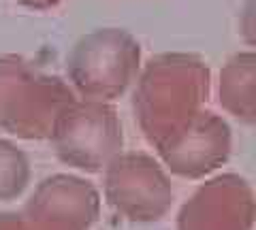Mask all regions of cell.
<instances>
[{
    "instance_id": "obj_5",
    "label": "cell",
    "mask_w": 256,
    "mask_h": 230,
    "mask_svg": "<svg viewBox=\"0 0 256 230\" xmlns=\"http://www.w3.org/2000/svg\"><path fill=\"white\" fill-rule=\"evenodd\" d=\"M105 196L122 216L139 222L162 218L173 186L162 164L143 152H122L105 166Z\"/></svg>"
},
{
    "instance_id": "obj_8",
    "label": "cell",
    "mask_w": 256,
    "mask_h": 230,
    "mask_svg": "<svg viewBox=\"0 0 256 230\" xmlns=\"http://www.w3.org/2000/svg\"><path fill=\"white\" fill-rule=\"evenodd\" d=\"M98 192L82 177L52 175L36 186L26 213L56 230H86L98 216Z\"/></svg>"
},
{
    "instance_id": "obj_12",
    "label": "cell",
    "mask_w": 256,
    "mask_h": 230,
    "mask_svg": "<svg viewBox=\"0 0 256 230\" xmlns=\"http://www.w3.org/2000/svg\"><path fill=\"white\" fill-rule=\"evenodd\" d=\"M15 2L22 6H28V9H34V11H50L54 6L62 4L64 0H15Z\"/></svg>"
},
{
    "instance_id": "obj_6",
    "label": "cell",
    "mask_w": 256,
    "mask_h": 230,
    "mask_svg": "<svg viewBox=\"0 0 256 230\" xmlns=\"http://www.w3.org/2000/svg\"><path fill=\"white\" fill-rule=\"evenodd\" d=\"M233 132L226 120L214 111H198L178 132L156 147L162 164L184 179L212 175L228 160Z\"/></svg>"
},
{
    "instance_id": "obj_9",
    "label": "cell",
    "mask_w": 256,
    "mask_h": 230,
    "mask_svg": "<svg viewBox=\"0 0 256 230\" xmlns=\"http://www.w3.org/2000/svg\"><path fill=\"white\" fill-rule=\"evenodd\" d=\"M218 100L228 115L246 126L256 124V53L239 51L220 70Z\"/></svg>"
},
{
    "instance_id": "obj_7",
    "label": "cell",
    "mask_w": 256,
    "mask_h": 230,
    "mask_svg": "<svg viewBox=\"0 0 256 230\" xmlns=\"http://www.w3.org/2000/svg\"><path fill=\"white\" fill-rule=\"evenodd\" d=\"M254 218V192L235 175H218L196 190L182 207L180 230H250Z\"/></svg>"
},
{
    "instance_id": "obj_3",
    "label": "cell",
    "mask_w": 256,
    "mask_h": 230,
    "mask_svg": "<svg viewBox=\"0 0 256 230\" xmlns=\"http://www.w3.org/2000/svg\"><path fill=\"white\" fill-rule=\"evenodd\" d=\"M139 68L137 38L122 28H98L73 45L66 58V83L84 100L111 102L130 88Z\"/></svg>"
},
{
    "instance_id": "obj_1",
    "label": "cell",
    "mask_w": 256,
    "mask_h": 230,
    "mask_svg": "<svg viewBox=\"0 0 256 230\" xmlns=\"http://www.w3.org/2000/svg\"><path fill=\"white\" fill-rule=\"evenodd\" d=\"M212 70L196 53L164 51L154 55L137 75L132 113L150 145L190 122L210 98Z\"/></svg>"
},
{
    "instance_id": "obj_10",
    "label": "cell",
    "mask_w": 256,
    "mask_h": 230,
    "mask_svg": "<svg viewBox=\"0 0 256 230\" xmlns=\"http://www.w3.org/2000/svg\"><path fill=\"white\" fill-rule=\"evenodd\" d=\"M30 181V160L13 141L0 137V201H11Z\"/></svg>"
},
{
    "instance_id": "obj_2",
    "label": "cell",
    "mask_w": 256,
    "mask_h": 230,
    "mask_svg": "<svg viewBox=\"0 0 256 230\" xmlns=\"http://www.w3.org/2000/svg\"><path fill=\"white\" fill-rule=\"evenodd\" d=\"M77 96L62 77L15 53L0 55V128L26 141L50 139L60 111Z\"/></svg>"
},
{
    "instance_id": "obj_11",
    "label": "cell",
    "mask_w": 256,
    "mask_h": 230,
    "mask_svg": "<svg viewBox=\"0 0 256 230\" xmlns=\"http://www.w3.org/2000/svg\"><path fill=\"white\" fill-rule=\"evenodd\" d=\"M0 230H56L34 218L18 216V213H0Z\"/></svg>"
},
{
    "instance_id": "obj_4",
    "label": "cell",
    "mask_w": 256,
    "mask_h": 230,
    "mask_svg": "<svg viewBox=\"0 0 256 230\" xmlns=\"http://www.w3.org/2000/svg\"><path fill=\"white\" fill-rule=\"evenodd\" d=\"M50 141L60 162L86 173H98L122 154L124 128L114 105L75 98L56 117Z\"/></svg>"
}]
</instances>
